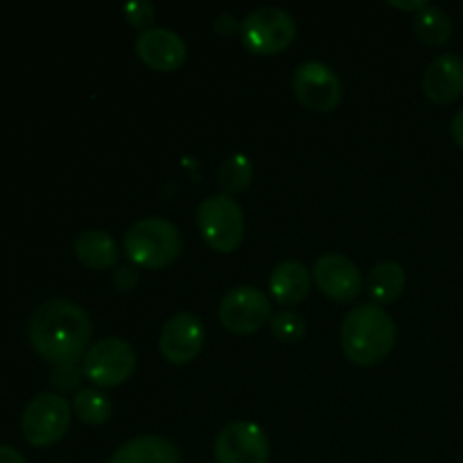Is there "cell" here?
<instances>
[{
    "label": "cell",
    "mask_w": 463,
    "mask_h": 463,
    "mask_svg": "<svg viewBox=\"0 0 463 463\" xmlns=\"http://www.w3.org/2000/svg\"><path fill=\"white\" fill-rule=\"evenodd\" d=\"M27 335L34 351L50 364H77L89 351L93 321L89 312L66 298L41 303L30 317Z\"/></svg>",
    "instance_id": "1"
},
{
    "label": "cell",
    "mask_w": 463,
    "mask_h": 463,
    "mask_svg": "<svg viewBox=\"0 0 463 463\" xmlns=\"http://www.w3.org/2000/svg\"><path fill=\"white\" fill-rule=\"evenodd\" d=\"M396 324L375 303L353 307L342 321V348L357 366H375L396 346Z\"/></svg>",
    "instance_id": "2"
},
{
    "label": "cell",
    "mask_w": 463,
    "mask_h": 463,
    "mask_svg": "<svg viewBox=\"0 0 463 463\" xmlns=\"http://www.w3.org/2000/svg\"><path fill=\"white\" fill-rule=\"evenodd\" d=\"M125 256L140 269H165L181 256L179 229L163 217H143L127 229Z\"/></svg>",
    "instance_id": "3"
},
{
    "label": "cell",
    "mask_w": 463,
    "mask_h": 463,
    "mask_svg": "<svg viewBox=\"0 0 463 463\" xmlns=\"http://www.w3.org/2000/svg\"><path fill=\"white\" fill-rule=\"evenodd\" d=\"M197 229L202 238L217 253H233L242 244L244 213L229 194H213L197 208Z\"/></svg>",
    "instance_id": "4"
},
{
    "label": "cell",
    "mask_w": 463,
    "mask_h": 463,
    "mask_svg": "<svg viewBox=\"0 0 463 463\" xmlns=\"http://www.w3.org/2000/svg\"><path fill=\"white\" fill-rule=\"evenodd\" d=\"M244 48L258 57H274L288 50L297 36L292 14L280 7H258L242 18L240 25Z\"/></svg>",
    "instance_id": "5"
},
{
    "label": "cell",
    "mask_w": 463,
    "mask_h": 463,
    "mask_svg": "<svg viewBox=\"0 0 463 463\" xmlns=\"http://www.w3.org/2000/svg\"><path fill=\"white\" fill-rule=\"evenodd\" d=\"M68 428H71V405L59 393H39L23 410V437L32 446H54L66 437Z\"/></svg>",
    "instance_id": "6"
},
{
    "label": "cell",
    "mask_w": 463,
    "mask_h": 463,
    "mask_svg": "<svg viewBox=\"0 0 463 463\" xmlns=\"http://www.w3.org/2000/svg\"><path fill=\"white\" fill-rule=\"evenodd\" d=\"M136 369V351L129 342L118 337L99 339L86 351L81 360V371L95 387L111 389L127 383Z\"/></svg>",
    "instance_id": "7"
},
{
    "label": "cell",
    "mask_w": 463,
    "mask_h": 463,
    "mask_svg": "<svg viewBox=\"0 0 463 463\" xmlns=\"http://www.w3.org/2000/svg\"><path fill=\"white\" fill-rule=\"evenodd\" d=\"M269 297L253 285H238L220 301V321L229 333L253 335L269 324Z\"/></svg>",
    "instance_id": "8"
},
{
    "label": "cell",
    "mask_w": 463,
    "mask_h": 463,
    "mask_svg": "<svg viewBox=\"0 0 463 463\" xmlns=\"http://www.w3.org/2000/svg\"><path fill=\"white\" fill-rule=\"evenodd\" d=\"M292 89L298 102L317 113L335 111L344 98L342 80L324 61H303L294 71Z\"/></svg>",
    "instance_id": "9"
},
{
    "label": "cell",
    "mask_w": 463,
    "mask_h": 463,
    "mask_svg": "<svg viewBox=\"0 0 463 463\" xmlns=\"http://www.w3.org/2000/svg\"><path fill=\"white\" fill-rule=\"evenodd\" d=\"M269 439L249 420H235L220 430L215 439L217 463H267L269 461Z\"/></svg>",
    "instance_id": "10"
},
{
    "label": "cell",
    "mask_w": 463,
    "mask_h": 463,
    "mask_svg": "<svg viewBox=\"0 0 463 463\" xmlns=\"http://www.w3.org/2000/svg\"><path fill=\"white\" fill-rule=\"evenodd\" d=\"M203 344H206L203 321L193 312H179V315L170 317L161 328L158 351L170 364L184 366L197 360Z\"/></svg>",
    "instance_id": "11"
},
{
    "label": "cell",
    "mask_w": 463,
    "mask_h": 463,
    "mask_svg": "<svg viewBox=\"0 0 463 463\" xmlns=\"http://www.w3.org/2000/svg\"><path fill=\"white\" fill-rule=\"evenodd\" d=\"M136 54L147 68L156 72H175L188 57L185 41L167 27H149L136 39Z\"/></svg>",
    "instance_id": "12"
},
{
    "label": "cell",
    "mask_w": 463,
    "mask_h": 463,
    "mask_svg": "<svg viewBox=\"0 0 463 463\" xmlns=\"http://www.w3.org/2000/svg\"><path fill=\"white\" fill-rule=\"evenodd\" d=\"M315 283L321 292L337 303H348L360 294L362 276L355 262L348 260L342 253H324L315 262Z\"/></svg>",
    "instance_id": "13"
},
{
    "label": "cell",
    "mask_w": 463,
    "mask_h": 463,
    "mask_svg": "<svg viewBox=\"0 0 463 463\" xmlns=\"http://www.w3.org/2000/svg\"><path fill=\"white\" fill-rule=\"evenodd\" d=\"M425 95L434 104H450L463 93V59L459 54H441L434 59L423 75Z\"/></svg>",
    "instance_id": "14"
},
{
    "label": "cell",
    "mask_w": 463,
    "mask_h": 463,
    "mask_svg": "<svg viewBox=\"0 0 463 463\" xmlns=\"http://www.w3.org/2000/svg\"><path fill=\"white\" fill-rule=\"evenodd\" d=\"M107 463H181V455L167 439L143 434L122 443Z\"/></svg>",
    "instance_id": "15"
},
{
    "label": "cell",
    "mask_w": 463,
    "mask_h": 463,
    "mask_svg": "<svg viewBox=\"0 0 463 463\" xmlns=\"http://www.w3.org/2000/svg\"><path fill=\"white\" fill-rule=\"evenodd\" d=\"M75 256L89 269L104 271L118 265L120 247L107 231L89 229L75 238Z\"/></svg>",
    "instance_id": "16"
},
{
    "label": "cell",
    "mask_w": 463,
    "mask_h": 463,
    "mask_svg": "<svg viewBox=\"0 0 463 463\" xmlns=\"http://www.w3.org/2000/svg\"><path fill=\"white\" fill-rule=\"evenodd\" d=\"M310 271L297 260H285L269 276V294L280 306H297L310 294Z\"/></svg>",
    "instance_id": "17"
},
{
    "label": "cell",
    "mask_w": 463,
    "mask_h": 463,
    "mask_svg": "<svg viewBox=\"0 0 463 463\" xmlns=\"http://www.w3.org/2000/svg\"><path fill=\"white\" fill-rule=\"evenodd\" d=\"M405 269L393 260H383L371 269L369 274V297L373 298L375 306H387L393 303L405 289Z\"/></svg>",
    "instance_id": "18"
},
{
    "label": "cell",
    "mask_w": 463,
    "mask_h": 463,
    "mask_svg": "<svg viewBox=\"0 0 463 463\" xmlns=\"http://www.w3.org/2000/svg\"><path fill=\"white\" fill-rule=\"evenodd\" d=\"M414 34L423 41L425 45H443L452 34V21L443 9L425 7L423 12L416 14L414 18Z\"/></svg>",
    "instance_id": "19"
},
{
    "label": "cell",
    "mask_w": 463,
    "mask_h": 463,
    "mask_svg": "<svg viewBox=\"0 0 463 463\" xmlns=\"http://www.w3.org/2000/svg\"><path fill=\"white\" fill-rule=\"evenodd\" d=\"M217 181H220L222 190L229 194L244 193L253 181V163L251 158L244 154H233V156L224 158L217 170Z\"/></svg>",
    "instance_id": "20"
},
{
    "label": "cell",
    "mask_w": 463,
    "mask_h": 463,
    "mask_svg": "<svg viewBox=\"0 0 463 463\" xmlns=\"http://www.w3.org/2000/svg\"><path fill=\"white\" fill-rule=\"evenodd\" d=\"M72 410L80 416L81 423L86 425H104L111 416V401L98 389H81L72 398Z\"/></svg>",
    "instance_id": "21"
},
{
    "label": "cell",
    "mask_w": 463,
    "mask_h": 463,
    "mask_svg": "<svg viewBox=\"0 0 463 463\" xmlns=\"http://www.w3.org/2000/svg\"><path fill=\"white\" fill-rule=\"evenodd\" d=\"M271 333L279 342L283 344H297L301 342L306 335V321L301 315L292 310H283L276 317H271Z\"/></svg>",
    "instance_id": "22"
},
{
    "label": "cell",
    "mask_w": 463,
    "mask_h": 463,
    "mask_svg": "<svg viewBox=\"0 0 463 463\" xmlns=\"http://www.w3.org/2000/svg\"><path fill=\"white\" fill-rule=\"evenodd\" d=\"M122 14H125L127 21L134 27H138L140 32L149 30V25L156 18V7H154L152 0H134V3H127L122 7Z\"/></svg>",
    "instance_id": "23"
},
{
    "label": "cell",
    "mask_w": 463,
    "mask_h": 463,
    "mask_svg": "<svg viewBox=\"0 0 463 463\" xmlns=\"http://www.w3.org/2000/svg\"><path fill=\"white\" fill-rule=\"evenodd\" d=\"M81 378H84V371L77 364H57L50 373V383L59 392H72V389L80 387Z\"/></svg>",
    "instance_id": "24"
},
{
    "label": "cell",
    "mask_w": 463,
    "mask_h": 463,
    "mask_svg": "<svg viewBox=\"0 0 463 463\" xmlns=\"http://www.w3.org/2000/svg\"><path fill=\"white\" fill-rule=\"evenodd\" d=\"M140 283V271L136 265H127V267H118L113 271V285H116L118 292H131V289L138 288Z\"/></svg>",
    "instance_id": "25"
},
{
    "label": "cell",
    "mask_w": 463,
    "mask_h": 463,
    "mask_svg": "<svg viewBox=\"0 0 463 463\" xmlns=\"http://www.w3.org/2000/svg\"><path fill=\"white\" fill-rule=\"evenodd\" d=\"M240 25H242V23L235 21L233 14L224 12L215 18V23H213V30H215L220 36H231L235 30H240Z\"/></svg>",
    "instance_id": "26"
},
{
    "label": "cell",
    "mask_w": 463,
    "mask_h": 463,
    "mask_svg": "<svg viewBox=\"0 0 463 463\" xmlns=\"http://www.w3.org/2000/svg\"><path fill=\"white\" fill-rule=\"evenodd\" d=\"M0 463H27L25 457L12 446H0Z\"/></svg>",
    "instance_id": "27"
},
{
    "label": "cell",
    "mask_w": 463,
    "mask_h": 463,
    "mask_svg": "<svg viewBox=\"0 0 463 463\" xmlns=\"http://www.w3.org/2000/svg\"><path fill=\"white\" fill-rule=\"evenodd\" d=\"M452 138H455V143L463 149V109L457 113L455 120H452Z\"/></svg>",
    "instance_id": "28"
},
{
    "label": "cell",
    "mask_w": 463,
    "mask_h": 463,
    "mask_svg": "<svg viewBox=\"0 0 463 463\" xmlns=\"http://www.w3.org/2000/svg\"><path fill=\"white\" fill-rule=\"evenodd\" d=\"M392 7H398V9H414V12H423L425 7H428V3L425 0H414V3H401V0H392Z\"/></svg>",
    "instance_id": "29"
},
{
    "label": "cell",
    "mask_w": 463,
    "mask_h": 463,
    "mask_svg": "<svg viewBox=\"0 0 463 463\" xmlns=\"http://www.w3.org/2000/svg\"><path fill=\"white\" fill-rule=\"evenodd\" d=\"M461 12H463V7H461Z\"/></svg>",
    "instance_id": "30"
}]
</instances>
